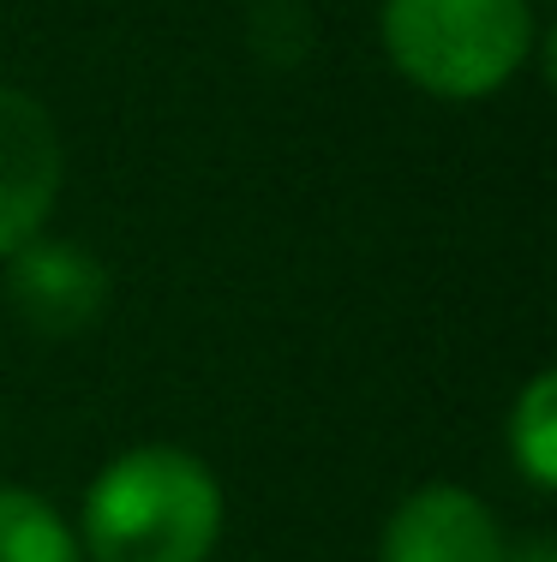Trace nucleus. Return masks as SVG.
<instances>
[{"mask_svg":"<svg viewBox=\"0 0 557 562\" xmlns=\"http://www.w3.org/2000/svg\"><path fill=\"white\" fill-rule=\"evenodd\" d=\"M7 300L24 329L36 336H85L102 312H109V270L97 251L73 246V239H43L19 246L7 258Z\"/></svg>","mask_w":557,"mask_h":562,"instance_id":"obj_4","label":"nucleus"},{"mask_svg":"<svg viewBox=\"0 0 557 562\" xmlns=\"http://www.w3.org/2000/svg\"><path fill=\"white\" fill-rule=\"evenodd\" d=\"M503 562H557V544L552 539H515V544H503Z\"/></svg>","mask_w":557,"mask_h":562,"instance_id":"obj_8","label":"nucleus"},{"mask_svg":"<svg viewBox=\"0 0 557 562\" xmlns=\"http://www.w3.org/2000/svg\"><path fill=\"white\" fill-rule=\"evenodd\" d=\"M0 562H85V551L48 497L0 485Z\"/></svg>","mask_w":557,"mask_h":562,"instance_id":"obj_6","label":"nucleus"},{"mask_svg":"<svg viewBox=\"0 0 557 562\" xmlns=\"http://www.w3.org/2000/svg\"><path fill=\"white\" fill-rule=\"evenodd\" d=\"M503 527L474 491L420 485L383 520L378 562H503Z\"/></svg>","mask_w":557,"mask_h":562,"instance_id":"obj_5","label":"nucleus"},{"mask_svg":"<svg viewBox=\"0 0 557 562\" xmlns=\"http://www.w3.org/2000/svg\"><path fill=\"white\" fill-rule=\"evenodd\" d=\"M222 539V485L192 449L138 443L85 491L78 551L90 562H210Z\"/></svg>","mask_w":557,"mask_h":562,"instance_id":"obj_1","label":"nucleus"},{"mask_svg":"<svg viewBox=\"0 0 557 562\" xmlns=\"http://www.w3.org/2000/svg\"><path fill=\"white\" fill-rule=\"evenodd\" d=\"M510 454L527 473V485L552 491L557 485V378L534 371L527 390L510 407Z\"/></svg>","mask_w":557,"mask_h":562,"instance_id":"obj_7","label":"nucleus"},{"mask_svg":"<svg viewBox=\"0 0 557 562\" xmlns=\"http://www.w3.org/2000/svg\"><path fill=\"white\" fill-rule=\"evenodd\" d=\"M60 132L48 109L19 85H0V258L31 246L60 198Z\"/></svg>","mask_w":557,"mask_h":562,"instance_id":"obj_3","label":"nucleus"},{"mask_svg":"<svg viewBox=\"0 0 557 562\" xmlns=\"http://www.w3.org/2000/svg\"><path fill=\"white\" fill-rule=\"evenodd\" d=\"M390 66L437 102L498 97L539 43L534 0H383Z\"/></svg>","mask_w":557,"mask_h":562,"instance_id":"obj_2","label":"nucleus"}]
</instances>
